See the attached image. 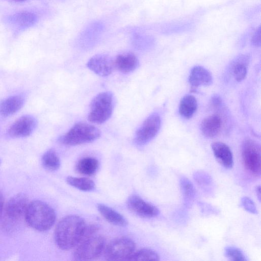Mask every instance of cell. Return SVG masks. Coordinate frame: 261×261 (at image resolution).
<instances>
[{
    "instance_id": "1",
    "label": "cell",
    "mask_w": 261,
    "mask_h": 261,
    "mask_svg": "<svg viewBox=\"0 0 261 261\" xmlns=\"http://www.w3.org/2000/svg\"><path fill=\"white\" fill-rule=\"evenodd\" d=\"M86 227L84 220L79 216L69 215L63 218L55 231L57 245L63 250L76 246L83 239Z\"/></svg>"
},
{
    "instance_id": "2",
    "label": "cell",
    "mask_w": 261,
    "mask_h": 261,
    "mask_svg": "<svg viewBox=\"0 0 261 261\" xmlns=\"http://www.w3.org/2000/svg\"><path fill=\"white\" fill-rule=\"evenodd\" d=\"M24 216L27 223L40 231L49 229L56 218L54 210L47 203L40 200L29 203Z\"/></svg>"
},
{
    "instance_id": "3",
    "label": "cell",
    "mask_w": 261,
    "mask_h": 261,
    "mask_svg": "<svg viewBox=\"0 0 261 261\" xmlns=\"http://www.w3.org/2000/svg\"><path fill=\"white\" fill-rule=\"evenodd\" d=\"M100 135L99 130L95 126L86 122L75 123L59 141L66 145L74 146L90 143L97 139Z\"/></svg>"
},
{
    "instance_id": "4",
    "label": "cell",
    "mask_w": 261,
    "mask_h": 261,
    "mask_svg": "<svg viewBox=\"0 0 261 261\" xmlns=\"http://www.w3.org/2000/svg\"><path fill=\"white\" fill-rule=\"evenodd\" d=\"M114 97L110 92H103L92 100L88 120L93 123L101 124L111 116L114 108Z\"/></svg>"
},
{
    "instance_id": "5",
    "label": "cell",
    "mask_w": 261,
    "mask_h": 261,
    "mask_svg": "<svg viewBox=\"0 0 261 261\" xmlns=\"http://www.w3.org/2000/svg\"><path fill=\"white\" fill-rule=\"evenodd\" d=\"M105 238L94 234L83 238L76 245L73 257L76 260H89L98 257L104 251Z\"/></svg>"
},
{
    "instance_id": "6",
    "label": "cell",
    "mask_w": 261,
    "mask_h": 261,
    "mask_svg": "<svg viewBox=\"0 0 261 261\" xmlns=\"http://www.w3.org/2000/svg\"><path fill=\"white\" fill-rule=\"evenodd\" d=\"M135 247L134 242L128 238H116L105 247V258L108 260H128Z\"/></svg>"
},
{
    "instance_id": "7",
    "label": "cell",
    "mask_w": 261,
    "mask_h": 261,
    "mask_svg": "<svg viewBox=\"0 0 261 261\" xmlns=\"http://www.w3.org/2000/svg\"><path fill=\"white\" fill-rule=\"evenodd\" d=\"M242 156L246 169L254 176H260L261 167L259 145L253 140H246L243 144Z\"/></svg>"
},
{
    "instance_id": "8",
    "label": "cell",
    "mask_w": 261,
    "mask_h": 261,
    "mask_svg": "<svg viewBox=\"0 0 261 261\" xmlns=\"http://www.w3.org/2000/svg\"><path fill=\"white\" fill-rule=\"evenodd\" d=\"M161 120L157 114H153L143 122L136 133L135 142L139 146L150 141L158 134L161 127Z\"/></svg>"
},
{
    "instance_id": "9",
    "label": "cell",
    "mask_w": 261,
    "mask_h": 261,
    "mask_svg": "<svg viewBox=\"0 0 261 261\" xmlns=\"http://www.w3.org/2000/svg\"><path fill=\"white\" fill-rule=\"evenodd\" d=\"M37 125L36 119L30 115H25L16 119L9 127L7 134L11 138H21L30 136Z\"/></svg>"
},
{
    "instance_id": "10",
    "label": "cell",
    "mask_w": 261,
    "mask_h": 261,
    "mask_svg": "<svg viewBox=\"0 0 261 261\" xmlns=\"http://www.w3.org/2000/svg\"><path fill=\"white\" fill-rule=\"evenodd\" d=\"M6 20L12 29L21 31L35 24L38 20V16L32 12L21 11L8 16Z\"/></svg>"
},
{
    "instance_id": "11",
    "label": "cell",
    "mask_w": 261,
    "mask_h": 261,
    "mask_svg": "<svg viewBox=\"0 0 261 261\" xmlns=\"http://www.w3.org/2000/svg\"><path fill=\"white\" fill-rule=\"evenodd\" d=\"M127 204L132 212L144 218L154 217L159 214L156 206L145 201L138 195L130 196L128 198Z\"/></svg>"
},
{
    "instance_id": "12",
    "label": "cell",
    "mask_w": 261,
    "mask_h": 261,
    "mask_svg": "<svg viewBox=\"0 0 261 261\" xmlns=\"http://www.w3.org/2000/svg\"><path fill=\"white\" fill-rule=\"evenodd\" d=\"M87 67L94 73L101 76H108L115 68L114 60L107 55L98 54L90 59Z\"/></svg>"
},
{
    "instance_id": "13",
    "label": "cell",
    "mask_w": 261,
    "mask_h": 261,
    "mask_svg": "<svg viewBox=\"0 0 261 261\" xmlns=\"http://www.w3.org/2000/svg\"><path fill=\"white\" fill-rule=\"evenodd\" d=\"M29 199L24 194H18L12 197L8 202L6 211L11 219H17L24 215L28 206Z\"/></svg>"
},
{
    "instance_id": "14",
    "label": "cell",
    "mask_w": 261,
    "mask_h": 261,
    "mask_svg": "<svg viewBox=\"0 0 261 261\" xmlns=\"http://www.w3.org/2000/svg\"><path fill=\"white\" fill-rule=\"evenodd\" d=\"M212 149L217 161L226 169L233 167V159L232 152L229 147L225 143L220 142H214Z\"/></svg>"
},
{
    "instance_id": "15",
    "label": "cell",
    "mask_w": 261,
    "mask_h": 261,
    "mask_svg": "<svg viewBox=\"0 0 261 261\" xmlns=\"http://www.w3.org/2000/svg\"><path fill=\"white\" fill-rule=\"evenodd\" d=\"M24 97L20 94L10 96L0 102V115L4 117L11 116L18 112L24 105Z\"/></svg>"
},
{
    "instance_id": "16",
    "label": "cell",
    "mask_w": 261,
    "mask_h": 261,
    "mask_svg": "<svg viewBox=\"0 0 261 261\" xmlns=\"http://www.w3.org/2000/svg\"><path fill=\"white\" fill-rule=\"evenodd\" d=\"M114 66L119 71L128 73L135 70L139 65L137 57L132 53L118 55L114 60Z\"/></svg>"
},
{
    "instance_id": "17",
    "label": "cell",
    "mask_w": 261,
    "mask_h": 261,
    "mask_svg": "<svg viewBox=\"0 0 261 261\" xmlns=\"http://www.w3.org/2000/svg\"><path fill=\"white\" fill-rule=\"evenodd\" d=\"M189 82L194 87L207 86L212 84L213 78L211 73L206 69L202 66H196L190 72Z\"/></svg>"
},
{
    "instance_id": "18",
    "label": "cell",
    "mask_w": 261,
    "mask_h": 261,
    "mask_svg": "<svg viewBox=\"0 0 261 261\" xmlns=\"http://www.w3.org/2000/svg\"><path fill=\"white\" fill-rule=\"evenodd\" d=\"M249 57L248 55L242 54L238 56L231 63L230 71L232 75L238 82L245 79L247 72Z\"/></svg>"
},
{
    "instance_id": "19",
    "label": "cell",
    "mask_w": 261,
    "mask_h": 261,
    "mask_svg": "<svg viewBox=\"0 0 261 261\" xmlns=\"http://www.w3.org/2000/svg\"><path fill=\"white\" fill-rule=\"evenodd\" d=\"M222 126V120L219 115H212L205 118L201 124L202 134L208 138H213L220 132Z\"/></svg>"
},
{
    "instance_id": "20",
    "label": "cell",
    "mask_w": 261,
    "mask_h": 261,
    "mask_svg": "<svg viewBox=\"0 0 261 261\" xmlns=\"http://www.w3.org/2000/svg\"><path fill=\"white\" fill-rule=\"evenodd\" d=\"M97 208L103 218L111 224L119 226L127 225V222L123 216L111 207L99 204Z\"/></svg>"
},
{
    "instance_id": "21",
    "label": "cell",
    "mask_w": 261,
    "mask_h": 261,
    "mask_svg": "<svg viewBox=\"0 0 261 261\" xmlns=\"http://www.w3.org/2000/svg\"><path fill=\"white\" fill-rule=\"evenodd\" d=\"M197 108L196 98L191 95H186L181 99L179 106L180 115L186 118H190L194 115Z\"/></svg>"
},
{
    "instance_id": "22",
    "label": "cell",
    "mask_w": 261,
    "mask_h": 261,
    "mask_svg": "<svg viewBox=\"0 0 261 261\" xmlns=\"http://www.w3.org/2000/svg\"><path fill=\"white\" fill-rule=\"evenodd\" d=\"M99 163L97 159L92 157H86L77 162L76 169L81 174L91 175L97 171Z\"/></svg>"
},
{
    "instance_id": "23",
    "label": "cell",
    "mask_w": 261,
    "mask_h": 261,
    "mask_svg": "<svg viewBox=\"0 0 261 261\" xmlns=\"http://www.w3.org/2000/svg\"><path fill=\"white\" fill-rule=\"evenodd\" d=\"M42 163L45 168L50 171L57 170L60 166L59 158L53 149H49L44 153L42 158Z\"/></svg>"
},
{
    "instance_id": "24",
    "label": "cell",
    "mask_w": 261,
    "mask_h": 261,
    "mask_svg": "<svg viewBox=\"0 0 261 261\" xmlns=\"http://www.w3.org/2000/svg\"><path fill=\"white\" fill-rule=\"evenodd\" d=\"M66 181L69 185L84 191H92L95 187L93 180L85 177L68 176Z\"/></svg>"
},
{
    "instance_id": "25",
    "label": "cell",
    "mask_w": 261,
    "mask_h": 261,
    "mask_svg": "<svg viewBox=\"0 0 261 261\" xmlns=\"http://www.w3.org/2000/svg\"><path fill=\"white\" fill-rule=\"evenodd\" d=\"M160 256L154 250L149 248H143L135 252L128 260H159Z\"/></svg>"
},
{
    "instance_id": "26",
    "label": "cell",
    "mask_w": 261,
    "mask_h": 261,
    "mask_svg": "<svg viewBox=\"0 0 261 261\" xmlns=\"http://www.w3.org/2000/svg\"><path fill=\"white\" fill-rule=\"evenodd\" d=\"M180 185L185 200L188 202L193 200L195 197V191L191 181L188 178L182 177L180 179Z\"/></svg>"
},
{
    "instance_id": "27",
    "label": "cell",
    "mask_w": 261,
    "mask_h": 261,
    "mask_svg": "<svg viewBox=\"0 0 261 261\" xmlns=\"http://www.w3.org/2000/svg\"><path fill=\"white\" fill-rule=\"evenodd\" d=\"M225 256L229 259L235 261H246L247 258L243 252L235 247L227 246L224 249Z\"/></svg>"
},
{
    "instance_id": "28",
    "label": "cell",
    "mask_w": 261,
    "mask_h": 261,
    "mask_svg": "<svg viewBox=\"0 0 261 261\" xmlns=\"http://www.w3.org/2000/svg\"><path fill=\"white\" fill-rule=\"evenodd\" d=\"M241 203L243 207L251 214H256L257 211L254 202L250 198L245 196L242 198Z\"/></svg>"
},
{
    "instance_id": "29",
    "label": "cell",
    "mask_w": 261,
    "mask_h": 261,
    "mask_svg": "<svg viewBox=\"0 0 261 261\" xmlns=\"http://www.w3.org/2000/svg\"><path fill=\"white\" fill-rule=\"evenodd\" d=\"M251 44L254 47H259L260 46V26L254 32L251 39Z\"/></svg>"
},
{
    "instance_id": "30",
    "label": "cell",
    "mask_w": 261,
    "mask_h": 261,
    "mask_svg": "<svg viewBox=\"0 0 261 261\" xmlns=\"http://www.w3.org/2000/svg\"><path fill=\"white\" fill-rule=\"evenodd\" d=\"M221 100L220 98L216 96L213 97L212 99V103L215 107L219 106L220 104L221 103Z\"/></svg>"
},
{
    "instance_id": "31",
    "label": "cell",
    "mask_w": 261,
    "mask_h": 261,
    "mask_svg": "<svg viewBox=\"0 0 261 261\" xmlns=\"http://www.w3.org/2000/svg\"><path fill=\"white\" fill-rule=\"evenodd\" d=\"M255 193L259 201L260 200V187L258 186L255 188Z\"/></svg>"
},
{
    "instance_id": "32",
    "label": "cell",
    "mask_w": 261,
    "mask_h": 261,
    "mask_svg": "<svg viewBox=\"0 0 261 261\" xmlns=\"http://www.w3.org/2000/svg\"><path fill=\"white\" fill-rule=\"evenodd\" d=\"M4 206V198L0 192V214L2 213Z\"/></svg>"
},
{
    "instance_id": "33",
    "label": "cell",
    "mask_w": 261,
    "mask_h": 261,
    "mask_svg": "<svg viewBox=\"0 0 261 261\" xmlns=\"http://www.w3.org/2000/svg\"><path fill=\"white\" fill-rule=\"evenodd\" d=\"M9 1H11L12 2H16V3H21V2H23L26 0H9Z\"/></svg>"
},
{
    "instance_id": "34",
    "label": "cell",
    "mask_w": 261,
    "mask_h": 261,
    "mask_svg": "<svg viewBox=\"0 0 261 261\" xmlns=\"http://www.w3.org/2000/svg\"></svg>"
}]
</instances>
